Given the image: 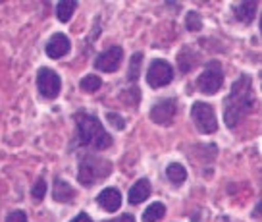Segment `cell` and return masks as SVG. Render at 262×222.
Here are the masks:
<instances>
[{"label":"cell","instance_id":"cell-16","mask_svg":"<svg viewBox=\"0 0 262 222\" xmlns=\"http://www.w3.org/2000/svg\"><path fill=\"white\" fill-rule=\"evenodd\" d=\"M166 176H168V180L172 181L173 186H181L185 181V178H187V170L180 163H172L166 168Z\"/></svg>","mask_w":262,"mask_h":222},{"label":"cell","instance_id":"cell-22","mask_svg":"<svg viewBox=\"0 0 262 222\" xmlns=\"http://www.w3.org/2000/svg\"><path fill=\"white\" fill-rule=\"evenodd\" d=\"M45 193H47V181L42 180V178H39V180L33 184L31 188V197L39 203V201H42V197H45Z\"/></svg>","mask_w":262,"mask_h":222},{"label":"cell","instance_id":"cell-15","mask_svg":"<svg viewBox=\"0 0 262 222\" xmlns=\"http://www.w3.org/2000/svg\"><path fill=\"white\" fill-rule=\"evenodd\" d=\"M196 62H199V58H196V54L191 49H183L180 52V56H178V66H180L183 74H189L196 66Z\"/></svg>","mask_w":262,"mask_h":222},{"label":"cell","instance_id":"cell-19","mask_svg":"<svg viewBox=\"0 0 262 222\" xmlns=\"http://www.w3.org/2000/svg\"><path fill=\"white\" fill-rule=\"evenodd\" d=\"M141 62H143V54H141V52H135V54L129 58V70H127V79H129V82H137V79H139Z\"/></svg>","mask_w":262,"mask_h":222},{"label":"cell","instance_id":"cell-24","mask_svg":"<svg viewBox=\"0 0 262 222\" xmlns=\"http://www.w3.org/2000/svg\"><path fill=\"white\" fill-rule=\"evenodd\" d=\"M106 120L112 124V126H114L116 130H123V128H125V120H123L120 114H116V112H108Z\"/></svg>","mask_w":262,"mask_h":222},{"label":"cell","instance_id":"cell-23","mask_svg":"<svg viewBox=\"0 0 262 222\" xmlns=\"http://www.w3.org/2000/svg\"><path fill=\"white\" fill-rule=\"evenodd\" d=\"M122 100L127 105V107H137L139 105V89L137 87H131V89H127V91H123V95H122Z\"/></svg>","mask_w":262,"mask_h":222},{"label":"cell","instance_id":"cell-18","mask_svg":"<svg viewBox=\"0 0 262 222\" xmlns=\"http://www.w3.org/2000/svg\"><path fill=\"white\" fill-rule=\"evenodd\" d=\"M166 214V205L164 203H152L145 209L143 213V222H158Z\"/></svg>","mask_w":262,"mask_h":222},{"label":"cell","instance_id":"cell-14","mask_svg":"<svg viewBox=\"0 0 262 222\" xmlns=\"http://www.w3.org/2000/svg\"><path fill=\"white\" fill-rule=\"evenodd\" d=\"M256 2H239L233 8V16L243 24H253V19L256 17Z\"/></svg>","mask_w":262,"mask_h":222},{"label":"cell","instance_id":"cell-7","mask_svg":"<svg viewBox=\"0 0 262 222\" xmlns=\"http://www.w3.org/2000/svg\"><path fill=\"white\" fill-rule=\"evenodd\" d=\"M173 79V68L164 60H152L147 72V83L152 89H160Z\"/></svg>","mask_w":262,"mask_h":222},{"label":"cell","instance_id":"cell-27","mask_svg":"<svg viewBox=\"0 0 262 222\" xmlns=\"http://www.w3.org/2000/svg\"><path fill=\"white\" fill-rule=\"evenodd\" d=\"M72 222H93L91 220V216L89 214H85V213H81V214H77V216H75L74 220Z\"/></svg>","mask_w":262,"mask_h":222},{"label":"cell","instance_id":"cell-2","mask_svg":"<svg viewBox=\"0 0 262 222\" xmlns=\"http://www.w3.org/2000/svg\"><path fill=\"white\" fill-rule=\"evenodd\" d=\"M75 130H77V143L81 147H91L102 151L112 145V135H108L104 126L100 124L97 116L87 114V112H77L74 116Z\"/></svg>","mask_w":262,"mask_h":222},{"label":"cell","instance_id":"cell-28","mask_svg":"<svg viewBox=\"0 0 262 222\" xmlns=\"http://www.w3.org/2000/svg\"><path fill=\"white\" fill-rule=\"evenodd\" d=\"M254 216H256V218L260 216V203H256V209H254Z\"/></svg>","mask_w":262,"mask_h":222},{"label":"cell","instance_id":"cell-5","mask_svg":"<svg viewBox=\"0 0 262 222\" xmlns=\"http://www.w3.org/2000/svg\"><path fill=\"white\" fill-rule=\"evenodd\" d=\"M191 118L195 126L199 128V132L203 133H214L218 130V120H216V112L208 103L196 100L191 107Z\"/></svg>","mask_w":262,"mask_h":222},{"label":"cell","instance_id":"cell-21","mask_svg":"<svg viewBox=\"0 0 262 222\" xmlns=\"http://www.w3.org/2000/svg\"><path fill=\"white\" fill-rule=\"evenodd\" d=\"M185 24H187L189 31H201V27H203V17H201V14H199V12L191 10V12L187 14Z\"/></svg>","mask_w":262,"mask_h":222},{"label":"cell","instance_id":"cell-4","mask_svg":"<svg viewBox=\"0 0 262 222\" xmlns=\"http://www.w3.org/2000/svg\"><path fill=\"white\" fill-rule=\"evenodd\" d=\"M222 83H224V72H222L220 62L214 60V62H208L205 72L199 75L196 87L205 95H216L222 89Z\"/></svg>","mask_w":262,"mask_h":222},{"label":"cell","instance_id":"cell-1","mask_svg":"<svg viewBox=\"0 0 262 222\" xmlns=\"http://www.w3.org/2000/svg\"><path fill=\"white\" fill-rule=\"evenodd\" d=\"M224 120L228 128H235L253 112L254 108V93L253 82L249 75H241L237 82L231 85V91L224 103Z\"/></svg>","mask_w":262,"mask_h":222},{"label":"cell","instance_id":"cell-11","mask_svg":"<svg viewBox=\"0 0 262 222\" xmlns=\"http://www.w3.org/2000/svg\"><path fill=\"white\" fill-rule=\"evenodd\" d=\"M97 203L102 207L104 211H108V213H114V211H118L120 205H122V193H120L116 188L102 189V191L98 193Z\"/></svg>","mask_w":262,"mask_h":222},{"label":"cell","instance_id":"cell-3","mask_svg":"<svg viewBox=\"0 0 262 222\" xmlns=\"http://www.w3.org/2000/svg\"><path fill=\"white\" fill-rule=\"evenodd\" d=\"M112 172V163L98 155H87L81 158L79 163V172H77V180L81 186L91 188L95 186L98 180H104L106 176Z\"/></svg>","mask_w":262,"mask_h":222},{"label":"cell","instance_id":"cell-26","mask_svg":"<svg viewBox=\"0 0 262 222\" xmlns=\"http://www.w3.org/2000/svg\"><path fill=\"white\" fill-rule=\"evenodd\" d=\"M104 222H135V218L131 214H122L118 218H112V220H104Z\"/></svg>","mask_w":262,"mask_h":222},{"label":"cell","instance_id":"cell-12","mask_svg":"<svg viewBox=\"0 0 262 222\" xmlns=\"http://www.w3.org/2000/svg\"><path fill=\"white\" fill-rule=\"evenodd\" d=\"M52 197H54V201H58V203H74L75 189L66 180L56 178V180H54V186H52Z\"/></svg>","mask_w":262,"mask_h":222},{"label":"cell","instance_id":"cell-10","mask_svg":"<svg viewBox=\"0 0 262 222\" xmlns=\"http://www.w3.org/2000/svg\"><path fill=\"white\" fill-rule=\"evenodd\" d=\"M70 49H72V43H70V39H68L64 33H54L49 39L47 47H45V50H47V56H49V58L66 56V54L70 52Z\"/></svg>","mask_w":262,"mask_h":222},{"label":"cell","instance_id":"cell-6","mask_svg":"<svg viewBox=\"0 0 262 222\" xmlns=\"http://www.w3.org/2000/svg\"><path fill=\"white\" fill-rule=\"evenodd\" d=\"M37 89L45 99H56L60 89H62L60 75L50 68H41L37 74Z\"/></svg>","mask_w":262,"mask_h":222},{"label":"cell","instance_id":"cell-25","mask_svg":"<svg viewBox=\"0 0 262 222\" xmlns=\"http://www.w3.org/2000/svg\"><path fill=\"white\" fill-rule=\"evenodd\" d=\"M6 222H27V214L24 211H12L6 216Z\"/></svg>","mask_w":262,"mask_h":222},{"label":"cell","instance_id":"cell-8","mask_svg":"<svg viewBox=\"0 0 262 222\" xmlns=\"http://www.w3.org/2000/svg\"><path fill=\"white\" fill-rule=\"evenodd\" d=\"M178 112V100L176 99H162L158 100L150 110V120L158 126H170Z\"/></svg>","mask_w":262,"mask_h":222},{"label":"cell","instance_id":"cell-13","mask_svg":"<svg viewBox=\"0 0 262 222\" xmlns=\"http://www.w3.org/2000/svg\"><path fill=\"white\" fill-rule=\"evenodd\" d=\"M150 195V181L147 178H141L137 180L129 189V203L131 205H139L145 199Z\"/></svg>","mask_w":262,"mask_h":222},{"label":"cell","instance_id":"cell-17","mask_svg":"<svg viewBox=\"0 0 262 222\" xmlns=\"http://www.w3.org/2000/svg\"><path fill=\"white\" fill-rule=\"evenodd\" d=\"M75 8H77V2L75 0H62L56 4V16L60 22H70L74 16Z\"/></svg>","mask_w":262,"mask_h":222},{"label":"cell","instance_id":"cell-20","mask_svg":"<svg viewBox=\"0 0 262 222\" xmlns=\"http://www.w3.org/2000/svg\"><path fill=\"white\" fill-rule=\"evenodd\" d=\"M79 87H81L85 93H95V91H98L102 87V79L95 74H89L79 82Z\"/></svg>","mask_w":262,"mask_h":222},{"label":"cell","instance_id":"cell-9","mask_svg":"<svg viewBox=\"0 0 262 222\" xmlns=\"http://www.w3.org/2000/svg\"><path fill=\"white\" fill-rule=\"evenodd\" d=\"M123 58V50L120 47H110L108 50L100 52L95 60V68L100 70V72H116L120 64H122Z\"/></svg>","mask_w":262,"mask_h":222}]
</instances>
